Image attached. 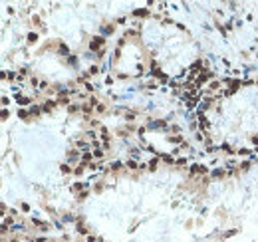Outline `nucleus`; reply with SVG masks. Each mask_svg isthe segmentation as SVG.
I'll return each instance as SVG.
<instances>
[{
	"label": "nucleus",
	"mask_w": 258,
	"mask_h": 242,
	"mask_svg": "<svg viewBox=\"0 0 258 242\" xmlns=\"http://www.w3.org/2000/svg\"><path fill=\"white\" fill-rule=\"evenodd\" d=\"M99 46H103V38H93V42L89 44V48H91V50H97Z\"/></svg>",
	"instance_id": "f257e3e1"
},
{
	"label": "nucleus",
	"mask_w": 258,
	"mask_h": 242,
	"mask_svg": "<svg viewBox=\"0 0 258 242\" xmlns=\"http://www.w3.org/2000/svg\"><path fill=\"white\" fill-rule=\"evenodd\" d=\"M18 101H20V105H26L28 103V97H18Z\"/></svg>",
	"instance_id": "f03ea898"
},
{
	"label": "nucleus",
	"mask_w": 258,
	"mask_h": 242,
	"mask_svg": "<svg viewBox=\"0 0 258 242\" xmlns=\"http://www.w3.org/2000/svg\"><path fill=\"white\" fill-rule=\"evenodd\" d=\"M6 117H8V111L2 109V111H0V119H6Z\"/></svg>",
	"instance_id": "7ed1b4c3"
},
{
	"label": "nucleus",
	"mask_w": 258,
	"mask_h": 242,
	"mask_svg": "<svg viewBox=\"0 0 258 242\" xmlns=\"http://www.w3.org/2000/svg\"><path fill=\"white\" fill-rule=\"evenodd\" d=\"M87 161H91V155H89V153H85V155H83V163H87Z\"/></svg>",
	"instance_id": "20e7f679"
},
{
	"label": "nucleus",
	"mask_w": 258,
	"mask_h": 242,
	"mask_svg": "<svg viewBox=\"0 0 258 242\" xmlns=\"http://www.w3.org/2000/svg\"><path fill=\"white\" fill-rule=\"evenodd\" d=\"M93 155H95V157H101L103 151H101V149H95V153H93Z\"/></svg>",
	"instance_id": "39448f33"
}]
</instances>
